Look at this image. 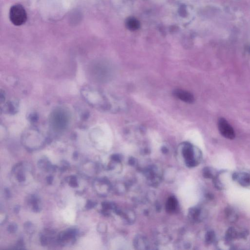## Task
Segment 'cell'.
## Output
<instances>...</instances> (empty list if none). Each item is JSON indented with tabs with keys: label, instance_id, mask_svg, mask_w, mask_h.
Instances as JSON below:
<instances>
[{
	"label": "cell",
	"instance_id": "1",
	"mask_svg": "<svg viewBox=\"0 0 250 250\" xmlns=\"http://www.w3.org/2000/svg\"><path fill=\"white\" fill-rule=\"evenodd\" d=\"M81 95L84 99L92 107L98 109H107L108 102L105 95L100 90L92 86H86L82 88Z\"/></svg>",
	"mask_w": 250,
	"mask_h": 250
},
{
	"label": "cell",
	"instance_id": "2",
	"mask_svg": "<svg viewBox=\"0 0 250 250\" xmlns=\"http://www.w3.org/2000/svg\"><path fill=\"white\" fill-rule=\"evenodd\" d=\"M181 152L185 164L189 168L196 167L201 161V152L189 143H185L182 144Z\"/></svg>",
	"mask_w": 250,
	"mask_h": 250
},
{
	"label": "cell",
	"instance_id": "3",
	"mask_svg": "<svg viewBox=\"0 0 250 250\" xmlns=\"http://www.w3.org/2000/svg\"><path fill=\"white\" fill-rule=\"evenodd\" d=\"M50 120L51 125L54 129L64 130L68 125L69 115L66 110L62 109H58L53 111Z\"/></svg>",
	"mask_w": 250,
	"mask_h": 250
},
{
	"label": "cell",
	"instance_id": "4",
	"mask_svg": "<svg viewBox=\"0 0 250 250\" xmlns=\"http://www.w3.org/2000/svg\"><path fill=\"white\" fill-rule=\"evenodd\" d=\"M10 19L11 23L17 26L25 23L27 20V13L24 7L21 4H15L11 7Z\"/></svg>",
	"mask_w": 250,
	"mask_h": 250
},
{
	"label": "cell",
	"instance_id": "5",
	"mask_svg": "<svg viewBox=\"0 0 250 250\" xmlns=\"http://www.w3.org/2000/svg\"><path fill=\"white\" fill-rule=\"evenodd\" d=\"M218 129L220 133L229 139H234L235 134L234 129L225 119L221 118L218 121Z\"/></svg>",
	"mask_w": 250,
	"mask_h": 250
},
{
	"label": "cell",
	"instance_id": "6",
	"mask_svg": "<svg viewBox=\"0 0 250 250\" xmlns=\"http://www.w3.org/2000/svg\"><path fill=\"white\" fill-rule=\"evenodd\" d=\"M188 216L191 221L199 223L202 221L205 218V213L202 209L200 207H194L189 210Z\"/></svg>",
	"mask_w": 250,
	"mask_h": 250
},
{
	"label": "cell",
	"instance_id": "7",
	"mask_svg": "<svg viewBox=\"0 0 250 250\" xmlns=\"http://www.w3.org/2000/svg\"><path fill=\"white\" fill-rule=\"evenodd\" d=\"M232 179L237 181L242 186L245 187L250 186V174L247 172H235L232 175Z\"/></svg>",
	"mask_w": 250,
	"mask_h": 250
},
{
	"label": "cell",
	"instance_id": "8",
	"mask_svg": "<svg viewBox=\"0 0 250 250\" xmlns=\"http://www.w3.org/2000/svg\"><path fill=\"white\" fill-rule=\"evenodd\" d=\"M174 95L176 98L188 103H192L194 101V97L191 93L180 89H177L174 90Z\"/></svg>",
	"mask_w": 250,
	"mask_h": 250
},
{
	"label": "cell",
	"instance_id": "9",
	"mask_svg": "<svg viewBox=\"0 0 250 250\" xmlns=\"http://www.w3.org/2000/svg\"><path fill=\"white\" fill-rule=\"evenodd\" d=\"M248 232L246 231L238 232L236 229L233 227L229 229L226 232V238L228 241L232 240L238 238H245L247 235Z\"/></svg>",
	"mask_w": 250,
	"mask_h": 250
},
{
	"label": "cell",
	"instance_id": "10",
	"mask_svg": "<svg viewBox=\"0 0 250 250\" xmlns=\"http://www.w3.org/2000/svg\"><path fill=\"white\" fill-rule=\"evenodd\" d=\"M19 104L14 100H10L4 104L3 108L4 112L10 114H15L18 111Z\"/></svg>",
	"mask_w": 250,
	"mask_h": 250
},
{
	"label": "cell",
	"instance_id": "11",
	"mask_svg": "<svg viewBox=\"0 0 250 250\" xmlns=\"http://www.w3.org/2000/svg\"><path fill=\"white\" fill-rule=\"evenodd\" d=\"M133 245L136 249L146 250L149 249V243L148 240L142 235H138L135 237Z\"/></svg>",
	"mask_w": 250,
	"mask_h": 250
},
{
	"label": "cell",
	"instance_id": "12",
	"mask_svg": "<svg viewBox=\"0 0 250 250\" xmlns=\"http://www.w3.org/2000/svg\"><path fill=\"white\" fill-rule=\"evenodd\" d=\"M178 207L177 200L174 196L169 197L166 204V210L169 213H173Z\"/></svg>",
	"mask_w": 250,
	"mask_h": 250
},
{
	"label": "cell",
	"instance_id": "13",
	"mask_svg": "<svg viewBox=\"0 0 250 250\" xmlns=\"http://www.w3.org/2000/svg\"><path fill=\"white\" fill-rule=\"evenodd\" d=\"M202 174L204 177L208 179H213L217 176L215 170L210 167L204 168L203 169Z\"/></svg>",
	"mask_w": 250,
	"mask_h": 250
},
{
	"label": "cell",
	"instance_id": "14",
	"mask_svg": "<svg viewBox=\"0 0 250 250\" xmlns=\"http://www.w3.org/2000/svg\"><path fill=\"white\" fill-rule=\"evenodd\" d=\"M225 213L227 218L231 222H235L237 221L238 218V215L232 209L227 208Z\"/></svg>",
	"mask_w": 250,
	"mask_h": 250
},
{
	"label": "cell",
	"instance_id": "15",
	"mask_svg": "<svg viewBox=\"0 0 250 250\" xmlns=\"http://www.w3.org/2000/svg\"><path fill=\"white\" fill-rule=\"evenodd\" d=\"M121 216L126 219V221L128 223L131 224V223H133L135 219V214L131 210L127 211L125 213L122 212Z\"/></svg>",
	"mask_w": 250,
	"mask_h": 250
},
{
	"label": "cell",
	"instance_id": "16",
	"mask_svg": "<svg viewBox=\"0 0 250 250\" xmlns=\"http://www.w3.org/2000/svg\"><path fill=\"white\" fill-rule=\"evenodd\" d=\"M216 235L213 231H208L205 235V242L208 244H210L215 241Z\"/></svg>",
	"mask_w": 250,
	"mask_h": 250
},
{
	"label": "cell",
	"instance_id": "17",
	"mask_svg": "<svg viewBox=\"0 0 250 250\" xmlns=\"http://www.w3.org/2000/svg\"><path fill=\"white\" fill-rule=\"evenodd\" d=\"M17 228H18V227H17L16 224L12 223V224H10L8 226L7 230L10 233H14V232H16Z\"/></svg>",
	"mask_w": 250,
	"mask_h": 250
},
{
	"label": "cell",
	"instance_id": "18",
	"mask_svg": "<svg viewBox=\"0 0 250 250\" xmlns=\"http://www.w3.org/2000/svg\"><path fill=\"white\" fill-rule=\"evenodd\" d=\"M70 186L73 187H76L78 186V184L77 182L76 178L75 176H72L71 178V180L70 182Z\"/></svg>",
	"mask_w": 250,
	"mask_h": 250
},
{
	"label": "cell",
	"instance_id": "19",
	"mask_svg": "<svg viewBox=\"0 0 250 250\" xmlns=\"http://www.w3.org/2000/svg\"><path fill=\"white\" fill-rule=\"evenodd\" d=\"M111 159L116 162H120L122 160V157L119 155H114L111 156Z\"/></svg>",
	"mask_w": 250,
	"mask_h": 250
},
{
	"label": "cell",
	"instance_id": "20",
	"mask_svg": "<svg viewBox=\"0 0 250 250\" xmlns=\"http://www.w3.org/2000/svg\"><path fill=\"white\" fill-rule=\"evenodd\" d=\"M95 205L96 204L95 203L93 202L90 200H88L87 202L86 205V208L88 209H90L95 207Z\"/></svg>",
	"mask_w": 250,
	"mask_h": 250
},
{
	"label": "cell",
	"instance_id": "21",
	"mask_svg": "<svg viewBox=\"0 0 250 250\" xmlns=\"http://www.w3.org/2000/svg\"><path fill=\"white\" fill-rule=\"evenodd\" d=\"M29 118L32 122H35L36 120H37V119H38V117L35 114L32 113L29 115Z\"/></svg>",
	"mask_w": 250,
	"mask_h": 250
},
{
	"label": "cell",
	"instance_id": "22",
	"mask_svg": "<svg viewBox=\"0 0 250 250\" xmlns=\"http://www.w3.org/2000/svg\"><path fill=\"white\" fill-rule=\"evenodd\" d=\"M17 179L19 182H23V181H24L25 180L26 178H25V175H23V174L22 173H19L17 175Z\"/></svg>",
	"mask_w": 250,
	"mask_h": 250
},
{
	"label": "cell",
	"instance_id": "23",
	"mask_svg": "<svg viewBox=\"0 0 250 250\" xmlns=\"http://www.w3.org/2000/svg\"><path fill=\"white\" fill-rule=\"evenodd\" d=\"M41 243L43 246H45L47 244V239L46 237L44 235H42L41 238Z\"/></svg>",
	"mask_w": 250,
	"mask_h": 250
},
{
	"label": "cell",
	"instance_id": "24",
	"mask_svg": "<svg viewBox=\"0 0 250 250\" xmlns=\"http://www.w3.org/2000/svg\"><path fill=\"white\" fill-rule=\"evenodd\" d=\"M53 180H54V178L52 176H48L47 178V182H48L49 184H51L52 182H53Z\"/></svg>",
	"mask_w": 250,
	"mask_h": 250
},
{
	"label": "cell",
	"instance_id": "25",
	"mask_svg": "<svg viewBox=\"0 0 250 250\" xmlns=\"http://www.w3.org/2000/svg\"><path fill=\"white\" fill-rule=\"evenodd\" d=\"M136 163V160L133 158H130L129 160V164L131 165H134Z\"/></svg>",
	"mask_w": 250,
	"mask_h": 250
},
{
	"label": "cell",
	"instance_id": "26",
	"mask_svg": "<svg viewBox=\"0 0 250 250\" xmlns=\"http://www.w3.org/2000/svg\"><path fill=\"white\" fill-rule=\"evenodd\" d=\"M4 191H5V193H6V196H7V197H10V191H9L8 189L6 188V189H5V190H4Z\"/></svg>",
	"mask_w": 250,
	"mask_h": 250
},
{
	"label": "cell",
	"instance_id": "27",
	"mask_svg": "<svg viewBox=\"0 0 250 250\" xmlns=\"http://www.w3.org/2000/svg\"><path fill=\"white\" fill-rule=\"evenodd\" d=\"M20 207L19 206H17L15 207V209H14V211H15V213H18L19 212Z\"/></svg>",
	"mask_w": 250,
	"mask_h": 250
},
{
	"label": "cell",
	"instance_id": "28",
	"mask_svg": "<svg viewBox=\"0 0 250 250\" xmlns=\"http://www.w3.org/2000/svg\"><path fill=\"white\" fill-rule=\"evenodd\" d=\"M162 150L163 153H167V152H168V150H167V148H165V147L162 148Z\"/></svg>",
	"mask_w": 250,
	"mask_h": 250
},
{
	"label": "cell",
	"instance_id": "29",
	"mask_svg": "<svg viewBox=\"0 0 250 250\" xmlns=\"http://www.w3.org/2000/svg\"><path fill=\"white\" fill-rule=\"evenodd\" d=\"M78 157V153H77L76 152H75L74 153V158L77 159Z\"/></svg>",
	"mask_w": 250,
	"mask_h": 250
}]
</instances>
